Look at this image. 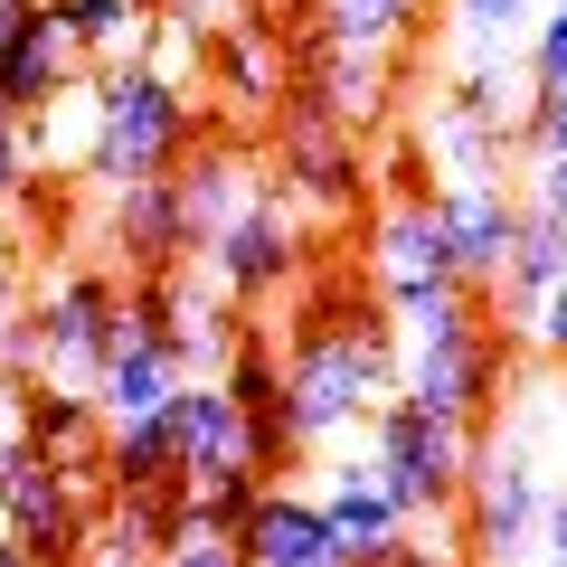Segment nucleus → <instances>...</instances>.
Wrapping results in <instances>:
<instances>
[{"instance_id": "obj_1", "label": "nucleus", "mask_w": 567, "mask_h": 567, "mask_svg": "<svg viewBox=\"0 0 567 567\" xmlns=\"http://www.w3.org/2000/svg\"><path fill=\"white\" fill-rule=\"evenodd\" d=\"M284 398H293L303 454L369 435V416L398 398V312L379 293H312L293 322V350H284Z\"/></svg>"}, {"instance_id": "obj_2", "label": "nucleus", "mask_w": 567, "mask_h": 567, "mask_svg": "<svg viewBox=\"0 0 567 567\" xmlns=\"http://www.w3.org/2000/svg\"><path fill=\"white\" fill-rule=\"evenodd\" d=\"M511 331L502 312H492V293H473V284H454V293H435L425 312H406L398 322V398H416L425 416L445 425H483L492 406H502V379H511Z\"/></svg>"}, {"instance_id": "obj_3", "label": "nucleus", "mask_w": 567, "mask_h": 567, "mask_svg": "<svg viewBox=\"0 0 567 567\" xmlns=\"http://www.w3.org/2000/svg\"><path fill=\"white\" fill-rule=\"evenodd\" d=\"M189 133H199L189 85L152 76L142 58L95 66V152H85V171L104 181V199L114 189H142V181H171L189 162Z\"/></svg>"}, {"instance_id": "obj_4", "label": "nucleus", "mask_w": 567, "mask_h": 567, "mask_svg": "<svg viewBox=\"0 0 567 567\" xmlns=\"http://www.w3.org/2000/svg\"><path fill=\"white\" fill-rule=\"evenodd\" d=\"M114 322H123V284L104 275V265H66V275H48V293L29 303L20 379L29 388H76V398H95L104 350H114Z\"/></svg>"}, {"instance_id": "obj_5", "label": "nucleus", "mask_w": 567, "mask_h": 567, "mask_svg": "<svg viewBox=\"0 0 567 567\" xmlns=\"http://www.w3.org/2000/svg\"><path fill=\"white\" fill-rule=\"evenodd\" d=\"M360 464L379 473V492L406 511V520H425V511H454L464 502V473H473V435L445 416H425L416 398H388L379 416H369L360 435Z\"/></svg>"}, {"instance_id": "obj_6", "label": "nucleus", "mask_w": 567, "mask_h": 567, "mask_svg": "<svg viewBox=\"0 0 567 567\" xmlns=\"http://www.w3.org/2000/svg\"><path fill=\"white\" fill-rule=\"evenodd\" d=\"M539 520H548V473H539V445L520 425L473 445V473H464V548L483 567H520L539 558Z\"/></svg>"}, {"instance_id": "obj_7", "label": "nucleus", "mask_w": 567, "mask_h": 567, "mask_svg": "<svg viewBox=\"0 0 567 567\" xmlns=\"http://www.w3.org/2000/svg\"><path fill=\"white\" fill-rule=\"evenodd\" d=\"M454 246H445V218H435V189H398V199L379 208V227H369V293H379L388 312H425L435 293H454Z\"/></svg>"}, {"instance_id": "obj_8", "label": "nucleus", "mask_w": 567, "mask_h": 567, "mask_svg": "<svg viewBox=\"0 0 567 567\" xmlns=\"http://www.w3.org/2000/svg\"><path fill=\"white\" fill-rule=\"evenodd\" d=\"M133 303L152 312V331H162V350H171V369H181V379H218V369L237 360V341H246L237 303L218 293V275H208V265L142 275V284H133Z\"/></svg>"}, {"instance_id": "obj_9", "label": "nucleus", "mask_w": 567, "mask_h": 567, "mask_svg": "<svg viewBox=\"0 0 567 567\" xmlns=\"http://www.w3.org/2000/svg\"><path fill=\"white\" fill-rule=\"evenodd\" d=\"M0 529H10L39 567H85L95 558V520H85V502H76V473H58L39 445L0 454Z\"/></svg>"}, {"instance_id": "obj_10", "label": "nucleus", "mask_w": 567, "mask_h": 567, "mask_svg": "<svg viewBox=\"0 0 567 567\" xmlns=\"http://www.w3.org/2000/svg\"><path fill=\"white\" fill-rule=\"evenodd\" d=\"M208 275H218L227 303H265V293H284V284L303 275V218H293V189H256V199L237 208V218L208 237Z\"/></svg>"}, {"instance_id": "obj_11", "label": "nucleus", "mask_w": 567, "mask_h": 567, "mask_svg": "<svg viewBox=\"0 0 567 567\" xmlns=\"http://www.w3.org/2000/svg\"><path fill=\"white\" fill-rule=\"evenodd\" d=\"M435 218H445V246H454V275L473 293H492L511 265V227H520V189L511 181H435Z\"/></svg>"}, {"instance_id": "obj_12", "label": "nucleus", "mask_w": 567, "mask_h": 567, "mask_svg": "<svg viewBox=\"0 0 567 567\" xmlns=\"http://www.w3.org/2000/svg\"><path fill=\"white\" fill-rule=\"evenodd\" d=\"M284 189L312 208H360V133H341L312 95L284 104Z\"/></svg>"}, {"instance_id": "obj_13", "label": "nucleus", "mask_w": 567, "mask_h": 567, "mask_svg": "<svg viewBox=\"0 0 567 567\" xmlns=\"http://www.w3.org/2000/svg\"><path fill=\"white\" fill-rule=\"evenodd\" d=\"M218 388L237 398V416H246V464L275 483L303 445H293V398H284V360L265 350V331H246V341H237V360L218 369Z\"/></svg>"}, {"instance_id": "obj_14", "label": "nucleus", "mask_w": 567, "mask_h": 567, "mask_svg": "<svg viewBox=\"0 0 567 567\" xmlns=\"http://www.w3.org/2000/svg\"><path fill=\"white\" fill-rule=\"evenodd\" d=\"M237 548H246V567H350L341 539H331L322 492H284V483L256 492V520L237 529Z\"/></svg>"}, {"instance_id": "obj_15", "label": "nucleus", "mask_w": 567, "mask_h": 567, "mask_svg": "<svg viewBox=\"0 0 567 567\" xmlns=\"http://www.w3.org/2000/svg\"><path fill=\"white\" fill-rule=\"evenodd\" d=\"M104 256L133 265L142 275H171V265H189V218H181V189L171 181H142V189H114V208H104Z\"/></svg>"}, {"instance_id": "obj_16", "label": "nucleus", "mask_w": 567, "mask_h": 567, "mask_svg": "<svg viewBox=\"0 0 567 567\" xmlns=\"http://www.w3.org/2000/svg\"><path fill=\"white\" fill-rule=\"evenodd\" d=\"M322 511H331V539H341L350 567H388L406 548V511L379 492V473H369L360 454H341V464L322 473Z\"/></svg>"}, {"instance_id": "obj_17", "label": "nucleus", "mask_w": 567, "mask_h": 567, "mask_svg": "<svg viewBox=\"0 0 567 567\" xmlns=\"http://www.w3.org/2000/svg\"><path fill=\"white\" fill-rule=\"evenodd\" d=\"M76 39H66V20H58V0H48L39 20L20 29V39H10V58H0V104H10V114H48V104L58 95H76Z\"/></svg>"}, {"instance_id": "obj_18", "label": "nucleus", "mask_w": 567, "mask_h": 567, "mask_svg": "<svg viewBox=\"0 0 567 567\" xmlns=\"http://www.w3.org/2000/svg\"><path fill=\"white\" fill-rule=\"evenodd\" d=\"M303 95L322 104L341 133H369V123H388V58L341 48V39H312L303 48Z\"/></svg>"}, {"instance_id": "obj_19", "label": "nucleus", "mask_w": 567, "mask_h": 567, "mask_svg": "<svg viewBox=\"0 0 567 567\" xmlns=\"http://www.w3.org/2000/svg\"><path fill=\"white\" fill-rule=\"evenodd\" d=\"M558 275H567V227L548 218V208H529V199H520V227H511V265H502V284H492V312H502V331H520Z\"/></svg>"}, {"instance_id": "obj_20", "label": "nucleus", "mask_w": 567, "mask_h": 567, "mask_svg": "<svg viewBox=\"0 0 567 567\" xmlns=\"http://www.w3.org/2000/svg\"><path fill=\"white\" fill-rule=\"evenodd\" d=\"M29 445H39L58 473H104L114 425H104V406L76 398V388H29Z\"/></svg>"}, {"instance_id": "obj_21", "label": "nucleus", "mask_w": 567, "mask_h": 567, "mask_svg": "<svg viewBox=\"0 0 567 567\" xmlns=\"http://www.w3.org/2000/svg\"><path fill=\"white\" fill-rule=\"evenodd\" d=\"M171 425H181L189 473H227V464H246V416H237V398H227L218 379H181ZM246 473H256V464H246Z\"/></svg>"}, {"instance_id": "obj_22", "label": "nucleus", "mask_w": 567, "mask_h": 567, "mask_svg": "<svg viewBox=\"0 0 567 567\" xmlns=\"http://www.w3.org/2000/svg\"><path fill=\"white\" fill-rule=\"evenodd\" d=\"M539 10H548V0H445L454 66H511V58H529Z\"/></svg>"}, {"instance_id": "obj_23", "label": "nucleus", "mask_w": 567, "mask_h": 567, "mask_svg": "<svg viewBox=\"0 0 567 567\" xmlns=\"http://www.w3.org/2000/svg\"><path fill=\"white\" fill-rule=\"evenodd\" d=\"M171 189H181V218H189V256H208V237L256 199V181H246L237 152H189V162L171 171Z\"/></svg>"}, {"instance_id": "obj_24", "label": "nucleus", "mask_w": 567, "mask_h": 567, "mask_svg": "<svg viewBox=\"0 0 567 567\" xmlns=\"http://www.w3.org/2000/svg\"><path fill=\"white\" fill-rule=\"evenodd\" d=\"M416 142L435 152V181H511V133H492V123H473V114H454L445 95H435V114L416 123Z\"/></svg>"}, {"instance_id": "obj_25", "label": "nucleus", "mask_w": 567, "mask_h": 567, "mask_svg": "<svg viewBox=\"0 0 567 567\" xmlns=\"http://www.w3.org/2000/svg\"><path fill=\"white\" fill-rule=\"evenodd\" d=\"M104 483H114V492H181V483H189L181 425H171V416L114 425V445H104Z\"/></svg>"}, {"instance_id": "obj_26", "label": "nucleus", "mask_w": 567, "mask_h": 567, "mask_svg": "<svg viewBox=\"0 0 567 567\" xmlns=\"http://www.w3.org/2000/svg\"><path fill=\"white\" fill-rule=\"evenodd\" d=\"M58 20L76 39V58H95V66L142 58V39H152V10L142 0H58Z\"/></svg>"}, {"instance_id": "obj_27", "label": "nucleus", "mask_w": 567, "mask_h": 567, "mask_svg": "<svg viewBox=\"0 0 567 567\" xmlns=\"http://www.w3.org/2000/svg\"><path fill=\"white\" fill-rule=\"evenodd\" d=\"M208 58L227 66V95H237V104H275V95H284V39H275L265 20L218 29V39H208Z\"/></svg>"}, {"instance_id": "obj_28", "label": "nucleus", "mask_w": 567, "mask_h": 567, "mask_svg": "<svg viewBox=\"0 0 567 567\" xmlns=\"http://www.w3.org/2000/svg\"><path fill=\"white\" fill-rule=\"evenodd\" d=\"M256 492H265V473H246V464H227V473H189V483H181V529L237 539V529L256 520Z\"/></svg>"}, {"instance_id": "obj_29", "label": "nucleus", "mask_w": 567, "mask_h": 567, "mask_svg": "<svg viewBox=\"0 0 567 567\" xmlns=\"http://www.w3.org/2000/svg\"><path fill=\"white\" fill-rule=\"evenodd\" d=\"M416 10L425 0H322L312 20H322V39H341V48H369V58H388V48L416 29Z\"/></svg>"}, {"instance_id": "obj_30", "label": "nucleus", "mask_w": 567, "mask_h": 567, "mask_svg": "<svg viewBox=\"0 0 567 567\" xmlns=\"http://www.w3.org/2000/svg\"><path fill=\"white\" fill-rule=\"evenodd\" d=\"M511 152H520V162H567V85H539V95H529V123H520Z\"/></svg>"}, {"instance_id": "obj_31", "label": "nucleus", "mask_w": 567, "mask_h": 567, "mask_svg": "<svg viewBox=\"0 0 567 567\" xmlns=\"http://www.w3.org/2000/svg\"><path fill=\"white\" fill-rule=\"evenodd\" d=\"M511 341H520V350H539L548 369H567V275H558V284L539 293V312H529V322L511 331Z\"/></svg>"}, {"instance_id": "obj_32", "label": "nucleus", "mask_w": 567, "mask_h": 567, "mask_svg": "<svg viewBox=\"0 0 567 567\" xmlns=\"http://www.w3.org/2000/svg\"><path fill=\"white\" fill-rule=\"evenodd\" d=\"M529 85H567V0H548L529 29Z\"/></svg>"}, {"instance_id": "obj_33", "label": "nucleus", "mask_w": 567, "mask_h": 567, "mask_svg": "<svg viewBox=\"0 0 567 567\" xmlns=\"http://www.w3.org/2000/svg\"><path fill=\"white\" fill-rule=\"evenodd\" d=\"M162 567H246L237 539H208V529H181V539L162 548Z\"/></svg>"}, {"instance_id": "obj_34", "label": "nucleus", "mask_w": 567, "mask_h": 567, "mask_svg": "<svg viewBox=\"0 0 567 567\" xmlns=\"http://www.w3.org/2000/svg\"><path fill=\"white\" fill-rule=\"evenodd\" d=\"M29 171H39V152H29V123L10 114V104H0V199H10V189H20Z\"/></svg>"}, {"instance_id": "obj_35", "label": "nucleus", "mask_w": 567, "mask_h": 567, "mask_svg": "<svg viewBox=\"0 0 567 567\" xmlns=\"http://www.w3.org/2000/svg\"><path fill=\"white\" fill-rule=\"evenodd\" d=\"M520 199L567 227V162H520Z\"/></svg>"}, {"instance_id": "obj_36", "label": "nucleus", "mask_w": 567, "mask_h": 567, "mask_svg": "<svg viewBox=\"0 0 567 567\" xmlns=\"http://www.w3.org/2000/svg\"><path fill=\"white\" fill-rule=\"evenodd\" d=\"M20 341H29V293L0 275V369H10V379H20Z\"/></svg>"}, {"instance_id": "obj_37", "label": "nucleus", "mask_w": 567, "mask_h": 567, "mask_svg": "<svg viewBox=\"0 0 567 567\" xmlns=\"http://www.w3.org/2000/svg\"><path fill=\"white\" fill-rule=\"evenodd\" d=\"M20 445H29V379L0 369V454H20Z\"/></svg>"}, {"instance_id": "obj_38", "label": "nucleus", "mask_w": 567, "mask_h": 567, "mask_svg": "<svg viewBox=\"0 0 567 567\" xmlns=\"http://www.w3.org/2000/svg\"><path fill=\"white\" fill-rule=\"evenodd\" d=\"M171 20H189L199 39H218V29H237V20H246V0H171Z\"/></svg>"}, {"instance_id": "obj_39", "label": "nucleus", "mask_w": 567, "mask_h": 567, "mask_svg": "<svg viewBox=\"0 0 567 567\" xmlns=\"http://www.w3.org/2000/svg\"><path fill=\"white\" fill-rule=\"evenodd\" d=\"M39 10H48V0H0V58H10V39H20V29L39 20Z\"/></svg>"}, {"instance_id": "obj_40", "label": "nucleus", "mask_w": 567, "mask_h": 567, "mask_svg": "<svg viewBox=\"0 0 567 567\" xmlns=\"http://www.w3.org/2000/svg\"><path fill=\"white\" fill-rule=\"evenodd\" d=\"M388 567H454V548H425V539H406V548H398Z\"/></svg>"}, {"instance_id": "obj_41", "label": "nucleus", "mask_w": 567, "mask_h": 567, "mask_svg": "<svg viewBox=\"0 0 567 567\" xmlns=\"http://www.w3.org/2000/svg\"><path fill=\"white\" fill-rule=\"evenodd\" d=\"M0 567H39V558H29V548L10 539V529H0Z\"/></svg>"}, {"instance_id": "obj_42", "label": "nucleus", "mask_w": 567, "mask_h": 567, "mask_svg": "<svg viewBox=\"0 0 567 567\" xmlns=\"http://www.w3.org/2000/svg\"><path fill=\"white\" fill-rule=\"evenodd\" d=\"M85 567H133V558H85Z\"/></svg>"}]
</instances>
